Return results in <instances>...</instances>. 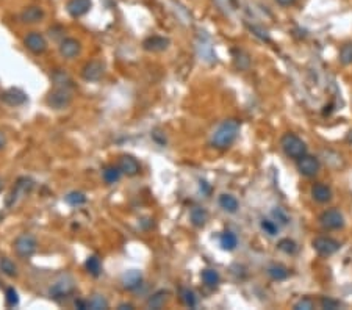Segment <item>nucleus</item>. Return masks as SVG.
Masks as SVG:
<instances>
[{
	"label": "nucleus",
	"mask_w": 352,
	"mask_h": 310,
	"mask_svg": "<svg viewBox=\"0 0 352 310\" xmlns=\"http://www.w3.org/2000/svg\"><path fill=\"white\" fill-rule=\"evenodd\" d=\"M239 129H241V122L238 119H226L222 121L218 129L215 130L212 136V146L216 149H227L235 143Z\"/></svg>",
	"instance_id": "1"
},
{
	"label": "nucleus",
	"mask_w": 352,
	"mask_h": 310,
	"mask_svg": "<svg viewBox=\"0 0 352 310\" xmlns=\"http://www.w3.org/2000/svg\"><path fill=\"white\" fill-rule=\"evenodd\" d=\"M280 148L284 151V154L290 158L298 160L302 155L307 154V144L302 141V138H299L298 135L294 133H285L280 140Z\"/></svg>",
	"instance_id": "2"
},
{
	"label": "nucleus",
	"mask_w": 352,
	"mask_h": 310,
	"mask_svg": "<svg viewBox=\"0 0 352 310\" xmlns=\"http://www.w3.org/2000/svg\"><path fill=\"white\" fill-rule=\"evenodd\" d=\"M72 102V93L67 86H57L47 96V105L53 110H64Z\"/></svg>",
	"instance_id": "3"
},
{
	"label": "nucleus",
	"mask_w": 352,
	"mask_h": 310,
	"mask_svg": "<svg viewBox=\"0 0 352 310\" xmlns=\"http://www.w3.org/2000/svg\"><path fill=\"white\" fill-rule=\"evenodd\" d=\"M13 246H14V252L21 259H30L36 252V249H38V242H36V238L31 233H22L14 240Z\"/></svg>",
	"instance_id": "4"
},
{
	"label": "nucleus",
	"mask_w": 352,
	"mask_h": 310,
	"mask_svg": "<svg viewBox=\"0 0 352 310\" xmlns=\"http://www.w3.org/2000/svg\"><path fill=\"white\" fill-rule=\"evenodd\" d=\"M74 290H76V282H74V279L71 276H63L49 288V295L55 301H61L71 296L74 293Z\"/></svg>",
	"instance_id": "5"
},
{
	"label": "nucleus",
	"mask_w": 352,
	"mask_h": 310,
	"mask_svg": "<svg viewBox=\"0 0 352 310\" xmlns=\"http://www.w3.org/2000/svg\"><path fill=\"white\" fill-rule=\"evenodd\" d=\"M311 246L320 255H324V257H329V255L340 251V242H337L335 238H330V236H316L311 242Z\"/></svg>",
	"instance_id": "6"
},
{
	"label": "nucleus",
	"mask_w": 352,
	"mask_h": 310,
	"mask_svg": "<svg viewBox=\"0 0 352 310\" xmlns=\"http://www.w3.org/2000/svg\"><path fill=\"white\" fill-rule=\"evenodd\" d=\"M320 223L327 230H338L344 226V218L340 210L329 209L320 216Z\"/></svg>",
	"instance_id": "7"
},
{
	"label": "nucleus",
	"mask_w": 352,
	"mask_h": 310,
	"mask_svg": "<svg viewBox=\"0 0 352 310\" xmlns=\"http://www.w3.org/2000/svg\"><path fill=\"white\" fill-rule=\"evenodd\" d=\"M33 180L31 179H28V177H21L19 180L16 182V185H14V188H13V191H11V194H10V199H8V205H13V204H16V202H19V200L24 197V196H27L31 190H33Z\"/></svg>",
	"instance_id": "8"
},
{
	"label": "nucleus",
	"mask_w": 352,
	"mask_h": 310,
	"mask_svg": "<svg viewBox=\"0 0 352 310\" xmlns=\"http://www.w3.org/2000/svg\"><path fill=\"white\" fill-rule=\"evenodd\" d=\"M24 44L31 53H34V55H41V53L47 50V41L40 31H30L25 36Z\"/></svg>",
	"instance_id": "9"
},
{
	"label": "nucleus",
	"mask_w": 352,
	"mask_h": 310,
	"mask_svg": "<svg viewBox=\"0 0 352 310\" xmlns=\"http://www.w3.org/2000/svg\"><path fill=\"white\" fill-rule=\"evenodd\" d=\"M298 161V171L305 176V177H313L314 174H318L321 165H320V160L316 157H313V155H302L301 158L296 160Z\"/></svg>",
	"instance_id": "10"
},
{
	"label": "nucleus",
	"mask_w": 352,
	"mask_h": 310,
	"mask_svg": "<svg viewBox=\"0 0 352 310\" xmlns=\"http://www.w3.org/2000/svg\"><path fill=\"white\" fill-rule=\"evenodd\" d=\"M103 69H105V66H103L102 61L92 60V61H89V63L85 64V67L82 71V76H83V79L86 82H97L103 76Z\"/></svg>",
	"instance_id": "11"
},
{
	"label": "nucleus",
	"mask_w": 352,
	"mask_h": 310,
	"mask_svg": "<svg viewBox=\"0 0 352 310\" xmlns=\"http://www.w3.org/2000/svg\"><path fill=\"white\" fill-rule=\"evenodd\" d=\"M119 169L122 171V174L128 176V177H133L136 174H139L141 171V165H139V161L132 157V155H122L119 158Z\"/></svg>",
	"instance_id": "12"
},
{
	"label": "nucleus",
	"mask_w": 352,
	"mask_h": 310,
	"mask_svg": "<svg viewBox=\"0 0 352 310\" xmlns=\"http://www.w3.org/2000/svg\"><path fill=\"white\" fill-rule=\"evenodd\" d=\"M80 52H82V44L74 38H64L60 44L61 57H64L67 60L76 58L77 55H80Z\"/></svg>",
	"instance_id": "13"
},
{
	"label": "nucleus",
	"mask_w": 352,
	"mask_h": 310,
	"mask_svg": "<svg viewBox=\"0 0 352 310\" xmlns=\"http://www.w3.org/2000/svg\"><path fill=\"white\" fill-rule=\"evenodd\" d=\"M122 287L128 291H135L138 290L141 285H143V274H141V271L138 269H130V271H127L122 274Z\"/></svg>",
	"instance_id": "14"
},
{
	"label": "nucleus",
	"mask_w": 352,
	"mask_h": 310,
	"mask_svg": "<svg viewBox=\"0 0 352 310\" xmlns=\"http://www.w3.org/2000/svg\"><path fill=\"white\" fill-rule=\"evenodd\" d=\"M92 7L91 0H67L66 4V10L72 17H82L86 13H89Z\"/></svg>",
	"instance_id": "15"
},
{
	"label": "nucleus",
	"mask_w": 352,
	"mask_h": 310,
	"mask_svg": "<svg viewBox=\"0 0 352 310\" xmlns=\"http://www.w3.org/2000/svg\"><path fill=\"white\" fill-rule=\"evenodd\" d=\"M44 10L38 5H31V7H27L22 13H21V21L25 22V24H38L44 19Z\"/></svg>",
	"instance_id": "16"
},
{
	"label": "nucleus",
	"mask_w": 352,
	"mask_h": 310,
	"mask_svg": "<svg viewBox=\"0 0 352 310\" xmlns=\"http://www.w3.org/2000/svg\"><path fill=\"white\" fill-rule=\"evenodd\" d=\"M2 100L11 107H19V105L27 102V94L17 88H10L8 91H5V93L2 94Z\"/></svg>",
	"instance_id": "17"
},
{
	"label": "nucleus",
	"mask_w": 352,
	"mask_h": 310,
	"mask_svg": "<svg viewBox=\"0 0 352 310\" xmlns=\"http://www.w3.org/2000/svg\"><path fill=\"white\" fill-rule=\"evenodd\" d=\"M168 46H169V40L163 38V36H151V38H147L143 43V47L151 52H163L168 49Z\"/></svg>",
	"instance_id": "18"
},
{
	"label": "nucleus",
	"mask_w": 352,
	"mask_h": 310,
	"mask_svg": "<svg viewBox=\"0 0 352 310\" xmlns=\"http://www.w3.org/2000/svg\"><path fill=\"white\" fill-rule=\"evenodd\" d=\"M311 197L320 204H326L332 199V190L327 185H324L320 182V184H314L311 187Z\"/></svg>",
	"instance_id": "19"
},
{
	"label": "nucleus",
	"mask_w": 352,
	"mask_h": 310,
	"mask_svg": "<svg viewBox=\"0 0 352 310\" xmlns=\"http://www.w3.org/2000/svg\"><path fill=\"white\" fill-rule=\"evenodd\" d=\"M218 202H219V207L224 210V212H227V213H236L238 209H239L238 199L235 196H232V194H227V193L221 194Z\"/></svg>",
	"instance_id": "20"
},
{
	"label": "nucleus",
	"mask_w": 352,
	"mask_h": 310,
	"mask_svg": "<svg viewBox=\"0 0 352 310\" xmlns=\"http://www.w3.org/2000/svg\"><path fill=\"white\" fill-rule=\"evenodd\" d=\"M190 220L196 227H203L207 224L208 213L203 207H193L191 212H190Z\"/></svg>",
	"instance_id": "21"
},
{
	"label": "nucleus",
	"mask_w": 352,
	"mask_h": 310,
	"mask_svg": "<svg viewBox=\"0 0 352 310\" xmlns=\"http://www.w3.org/2000/svg\"><path fill=\"white\" fill-rule=\"evenodd\" d=\"M219 243L224 251H233L238 246V236L233 232L226 230V232H222V235L219 236Z\"/></svg>",
	"instance_id": "22"
},
{
	"label": "nucleus",
	"mask_w": 352,
	"mask_h": 310,
	"mask_svg": "<svg viewBox=\"0 0 352 310\" xmlns=\"http://www.w3.org/2000/svg\"><path fill=\"white\" fill-rule=\"evenodd\" d=\"M168 295H169L168 291L158 290L157 293H154L149 299H147V307H149V308H155V310L164 307L166 301H168Z\"/></svg>",
	"instance_id": "23"
},
{
	"label": "nucleus",
	"mask_w": 352,
	"mask_h": 310,
	"mask_svg": "<svg viewBox=\"0 0 352 310\" xmlns=\"http://www.w3.org/2000/svg\"><path fill=\"white\" fill-rule=\"evenodd\" d=\"M85 268L89 274L94 276V278H99L102 274V262L97 255H91V257H88V260L85 262Z\"/></svg>",
	"instance_id": "24"
},
{
	"label": "nucleus",
	"mask_w": 352,
	"mask_h": 310,
	"mask_svg": "<svg viewBox=\"0 0 352 310\" xmlns=\"http://www.w3.org/2000/svg\"><path fill=\"white\" fill-rule=\"evenodd\" d=\"M102 177H103V180L107 182L108 185H113V184H118V182L121 180L122 171L119 169V166H108V168L103 169Z\"/></svg>",
	"instance_id": "25"
},
{
	"label": "nucleus",
	"mask_w": 352,
	"mask_h": 310,
	"mask_svg": "<svg viewBox=\"0 0 352 310\" xmlns=\"http://www.w3.org/2000/svg\"><path fill=\"white\" fill-rule=\"evenodd\" d=\"M203 284H205L207 287H218L219 285V272L216 269H212V268H207V269H203L202 271V274H200Z\"/></svg>",
	"instance_id": "26"
},
{
	"label": "nucleus",
	"mask_w": 352,
	"mask_h": 310,
	"mask_svg": "<svg viewBox=\"0 0 352 310\" xmlns=\"http://www.w3.org/2000/svg\"><path fill=\"white\" fill-rule=\"evenodd\" d=\"M268 274L274 281H284V279L288 278L290 271L285 266H282V265H272V266L268 268Z\"/></svg>",
	"instance_id": "27"
},
{
	"label": "nucleus",
	"mask_w": 352,
	"mask_h": 310,
	"mask_svg": "<svg viewBox=\"0 0 352 310\" xmlns=\"http://www.w3.org/2000/svg\"><path fill=\"white\" fill-rule=\"evenodd\" d=\"M86 302H88V308H92V310H105L110 305L108 301L102 295H92Z\"/></svg>",
	"instance_id": "28"
},
{
	"label": "nucleus",
	"mask_w": 352,
	"mask_h": 310,
	"mask_svg": "<svg viewBox=\"0 0 352 310\" xmlns=\"http://www.w3.org/2000/svg\"><path fill=\"white\" fill-rule=\"evenodd\" d=\"M0 269H2L4 274H7L10 278H14L17 274L16 263L11 259H8V257H2V259H0Z\"/></svg>",
	"instance_id": "29"
},
{
	"label": "nucleus",
	"mask_w": 352,
	"mask_h": 310,
	"mask_svg": "<svg viewBox=\"0 0 352 310\" xmlns=\"http://www.w3.org/2000/svg\"><path fill=\"white\" fill-rule=\"evenodd\" d=\"M66 202L72 207H80L86 202V196L82 191H72L66 196Z\"/></svg>",
	"instance_id": "30"
},
{
	"label": "nucleus",
	"mask_w": 352,
	"mask_h": 310,
	"mask_svg": "<svg viewBox=\"0 0 352 310\" xmlns=\"http://www.w3.org/2000/svg\"><path fill=\"white\" fill-rule=\"evenodd\" d=\"M180 299L183 301L185 305H188L191 308L196 307V304H197V298L194 295V291L190 290V288H182L180 290Z\"/></svg>",
	"instance_id": "31"
},
{
	"label": "nucleus",
	"mask_w": 352,
	"mask_h": 310,
	"mask_svg": "<svg viewBox=\"0 0 352 310\" xmlns=\"http://www.w3.org/2000/svg\"><path fill=\"white\" fill-rule=\"evenodd\" d=\"M340 63L347 66V64H352V44H344L341 49H340Z\"/></svg>",
	"instance_id": "32"
},
{
	"label": "nucleus",
	"mask_w": 352,
	"mask_h": 310,
	"mask_svg": "<svg viewBox=\"0 0 352 310\" xmlns=\"http://www.w3.org/2000/svg\"><path fill=\"white\" fill-rule=\"evenodd\" d=\"M277 248H279L282 252L285 254H294L296 251H298V245H296L293 240L290 238H282L279 243H277Z\"/></svg>",
	"instance_id": "33"
},
{
	"label": "nucleus",
	"mask_w": 352,
	"mask_h": 310,
	"mask_svg": "<svg viewBox=\"0 0 352 310\" xmlns=\"http://www.w3.org/2000/svg\"><path fill=\"white\" fill-rule=\"evenodd\" d=\"M272 216H274V220L282 226H287L290 223V216L287 215V212L282 207H275L272 210Z\"/></svg>",
	"instance_id": "34"
},
{
	"label": "nucleus",
	"mask_w": 352,
	"mask_h": 310,
	"mask_svg": "<svg viewBox=\"0 0 352 310\" xmlns=\"http://www.w3.org/2000/svg\"><path fill=\"white\" fill-rule=\"evenodd\" d=\"M5 302H7V307H16L17 304H19V295H17V291L13 287L7 288Z\"/></svg>",
	"instance_id": "35"
},
{
	"label": "nucleus",
	"mask_w": 352,
	"mask_h": 310,
	"mask_svg": "<svg viewBox=\"0 0 352 310\" xmlns=\"http://www.w3.org/2000/svg\"><path fill=\"white\" fill-rule=\"evenodd\" d=\"M260 226H262V229L265 230V233H268V235H271V236L277 235V232H279V224L274 223V221H271V220H262Z\"/></svg>",
	"instance_id": "36"
},
{
	"label": "nucleus",
	"mask_w": 352,
	"mask_h": 310,
	"mask_svg": "<svg viewBox=\"0 0 352 310\" xmlns=\"http://www.w3.org/2000/svg\"><path fill=\"white\" fill-rule=\"evenodd\" d=\"M321 307L323 308H326V310H337V308H340L341 307V302L340 301H337V299H333V298H329V296H324V298H321Z\"/></svg>",
	"instance_id": "37"
},
{
	"label": "nucleus",
	"mask_w": 352,
	"mask_h": 310,
	"mask_svg": "<svg viewBox=\"0 0 352 310\" xmlns=\"http://www.w3.org/2000/svg\"><path fill=\"white\" fill-rule=\"evenodd\" d=\"M314 308V302L311 298H302L294 304V310H311Z\"/></svg>",
	"instance_id": "38"
},
{
	"label": "nucleus",
	"mask_w": 352,
	"mask_h": 310,
	"mask_svg": "<svg viewBox=\"0 0 352 310\" xmlns=\"http://www.w3.org/2000/svg\"><path fill=\"white\" fill-rule=\"evenodd\" d=\"M252 31H255V35L258 36V38H260V40H263V41H269V36H268V33L265 31V30H262V28H258V27H249Z\"/></svg>",
	"instance_id": "39"
},
{
	"label": "nucleus",
	"mask_w": 352,
	"mask_h": 310,
	"mask_svg": "<svg viewBox=\"0 0 352 310\" xmlns=\"http://www.w3.org/2000/svg\"><path fill=\"white\" fill-rule=\"evenodd\" d=\"M277 4L279 5H282V7H290V5H293L296 0H275Z\"/></svg>",
	"instance_id": "40"
},
{
	"label": "nucleus",
	"mask_w": 352,
	"mask_h": 310,
	"mask_svg": "<svg viewBox=\"0 0 352 310\" xmlns=\"http://www.w3.org/2000/svg\"><path fill=\"white\" fill-rule=\"evenodd\" d=\"M76 307H77V308H80V310H85V308H88V302H86V301L79 299V301H76Z\"/></svg>",
	"instance_id": "41"
},
{
	"label": "nucleus",
	"mask_w": 352,
	"mask_h": 310,
	"mask_svg": "<svg viewBox=\"0 0 352 310\" xmlns=\"http://www.w3.org/2000/svg\"><path fill=\"white\" fill-rule=\"evenodd\" d=\"M5 144H7V138H5V135L2 132H0V149H4Z\"/></svg>",
	"instance_id": "42"
},
{
	"label": "nucleus",
	"mask_w": 352,
	"mask_h": 310,
	"mask_svg": "<svg viewBox=\"0 0 352 310\" xmlns=\"http://www.w3.org/2000/svg\"><path fill=\"white\" fill-rule=\"evenodd\" d=\"M118 308H122V310H124V308H128V310H132V308H133V304H119Z\"/></svg>",
	"instance_id": "43"
},
{
	"label": "nucleus",
	"mask_w": 352,
	"mask_h": 310,
	"mask_svg": "<svg viewBox=\"0 0 352 310\" xmlns=\"http://www.w3.org/2000/svg\"><path fill=\"white\" fill-rule=\"evenodd\" d=\"M346 141H347V143H352V130L347 133V136H346Z\"/></svg>",
	"instance_id": "44"
}]
</instances>
